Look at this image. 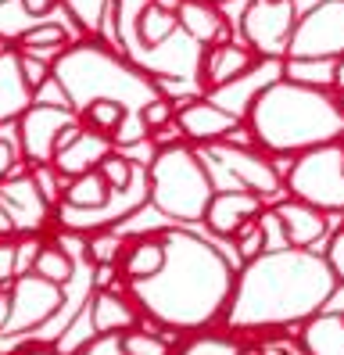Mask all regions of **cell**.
I'll return each instance as SVG.
<instances>
[{
	"mask_svg": "<svg viewBox=\"0 0 344 355\" xmlns=\"http://www.w3.org/2000/svg\"><path fill=\"white\" fill-rule=\"evenodd\" d=\"M155 230L165 241V266L147 280H126L129 298L165 330V338L219 327L233 295L237 266L223 255V248L180 223Z\"/></svg>",
	"mask_w": 344,
	"mask_h": 355,
	"instance_id": "1",
	"label": "cell"
},
{
	"mask_svg": "<svg viewBox=\"0 0 344 355\" xmlns=\"http://www.w3.org/2000/svg\"><path fill=\"white\" fill-rule=\"evenodd\" d=\"M337 277L319 248H276L237 266L233 295L223 327L248 334L298 330L309 316L327 305Z\"/></svg>",
	"mask_w": 344,
	"mask_h": 355,
	"instance_id": "2",
	"label": "cell"
},
{
	"mask_svg": "<svg viewBox=\"0 0 344 355\" xmlns=\"http://www.w3.org/2000/svg\"><path fill=\"white\" fill-rule=\"evenodd\" d=\"M251 144L273 158H294L301 151L344 140V104L334 90H319L280 76L255 97L244 119Z\"/></svg>",
	"mask_w": 344,
	"mask_h": 355,
	"instance_id": "3",
	"label": "cell"
},
{
	"mask_svg": "<svg viewBox=\"0 0 344 355\" xmlns=\"http://www.w3.org/2000/svg\"><path fill=\"white\" fill-rule=\"evenodd\" d=\"M54 83L64 94L69 108L83 112L86 104L101 97L126 104L129 112H140L144 104L162 97L158 76L140 69L126 51L115 47V40L108 44L104 36H79L72 40L64 54L54 61Z\"/></svg>",
	"mask_w": 344,
	"mask_h": 355,
	"instance_id": "4",
	"label": "cell"
},
{
	"mask_svg": "<svg viewBox=\"0 0 344 355\" xmlns=\"http://www.w3.org/2000/svg\"><path fill=\"white\" fill-rule=\"evenodd\" d=\"M215 191H219V183H215V173L205 162L201 148L187 140L155 148L147 162V205L162 219H172L180 226L201 223Z\"/></svg>",
	"mask_w": 344,
	"mask_h": 355,
	"instance_id": "5",
	"label": "cell"
},
{
	"mask_svg": "<svg viewBox=\"0 0 344 355\" xmlns=\"http://www.w3.org/2000/svg\"><path fill=\"white\" fill-rule=\"evenodd\" d=\"M284 187L291 198L309 201L327 216H344V140L294 155Z\"/></svg>",
	"mask_w": 344,
	"mask_h": 355,
	"instance_id": "6",
	"label": "cell"
},
{
	"mask_svg": "<svg viewBox=\"0 0 344 355\" xmlns=\"http://www.w3.org/2000/svg\"><path fill=\"white\" fill-rule=\"evenodd\" d=\"M201 155H205V162H219L226 176L233 180V187H244V191L258 194L266 205L287 194L280 165L273 162V155H266L251 140H219V144L201 148Z\"/></svg>",
	"mask_w": 344,
	"mask_h": 355,
	"instance_id": "7",
	"label": "cell"
},
{
	"mask_svg": "<svg viewBox=\"0 0 344 355\" xmlns=\"http://www.w3.org/2000/svg\"><path fill=\"white\" fill-rule=\"evenodd\" d=\"M8 287H11V323L0 334V355L26 345L29 330L54 320L64 305V287L40 273H22Z\"/></svg>",
	"mask_w": 344,
	"mask_h": 355,
	"instance_id": "8",
	"label": "cell"
},
{
	"mask_svg": "<svg viewBox=\"0 0 344 355\" xmlns=\"http://www.w3.org/2000/svg\"><path fill=\"white\" fill-rule=\"evenodd\" d=\"M298 15L294 0H248L237 18V33L258 58H287Z\"/></svg>",
	"mask_w": 344,
	"mask_h": 355,
	"instance_id": "9",
	"label": "cell"
},
{
	"mask_svg": "<svg viewBox=\"0 0 344 355\" xmlns=\"http://www.w3.org/2000/svg\"><path fill=\"white\" fill-rule=\"evenodd\" d=\"M72 122H79L76 108H69L64 101H54V97H36L29 108L18 115V122H15L18 148H22L26 165H47V162H54L58 137L69 130Z\"/></svg>",
	"mask_w": 344,
	"mask_h": 355,
	"instance_id": "10",
	"label": "cell"
},
{
	"mask_svg": "<svg viewBox=\"0 0 344 355\" xmlns=\"http://www.w3.org/2000/svg\"><path fill=\"white\" fill-rule=\"evenodd\" d=\"M344 54V0H316L298 15L287 58H341Z\"/></svg>",
	"mask_w": 344,
	"mask_h": 355,
	"instance_id": "11",
	"label": "cell"
},
{
	"mask_svg": "<svg viewBox=\"0 0 344 355\" xmlns=\"http://www.w3.org/2000/svg\"><path fill=\"white\" fill-rule=\"evenodd\" d=\"M176 126L183 140L194 144V148H208V144H219V140H251V137H241L248 130L244 119L219 108L208 94L176 97Z\"/></svg>",
	"mask_w": 344,
	"mask_h": 355,
	"instance_id": "12",
	"label": "cell"
},
{
	"mask_svg": "<svg viewBox=\"0 0 344 355\" xmlns=\"http://www.w3.org/2000/svg\"><path fill=\"white\" fill-rule=\"evenodd\" d=\"M0 205L15 219L18 237L22 234H43L47 223H54V205L43 198V191L36 187V180L29 173V165H22L18 173H11L0 183Z\"/></svg>",
	"mask_w": 344,
	"mask_h": 355,
	"instance_id": "13",
	"label": "cell"
},
{
	"mask_svg": "<svg viewBox=\"0 0 344 355\" xmlns=\"http://www.w3.org/2000/svg\"><path fill=\"white\" fill-rule=\"evenodd\" d=\"M266 212V201L244 191V187H219V191L212 194L208 208H205V226H208V234L212 237H219V241H233V234L241 226H248L251 219H258Z\"/></svg>",
	"mask_w": 344,
	"mask_h": 355,
	"instance_id": "14",
	"label": "cell"
},
{
	"mask_svg": "<svg viewBox=\"0 0 344 355\" xmlns=\"http://www.w3.org/2000/svg\"><path fill=\"white\" fill-rule=\"evenodd\" d=\"M280 76H284V58H258L255 69H248L244 76H237L233 83H223V87L205 90V94H208L215 104H219V108H226L230 115L248 119L255 97L262 94L269 83H276Z\"/></svg>",
	"mask_w": 344,
	"mask_h": 355,
	"instance_id": "15",
	"label": "cell"
},
{
	"mask_svg": "<svg viewBox=\"0 0 344 355\" xmlns=\"http://www.w3.org/2000/svg\"><path fill=\"white\" fill-rule=\"evenodd\" d=\"M269 208L276 212L280 226H284V237H287L291 248H319L322 241L330 237L334 216H327L322 208H316L309 201H298V198L284 194L280 201H273Z\"/></svg>",
	"mask_w": 344,
	"mask_h": 355,
	"instance_id": "16",
	"label": "cell"
},
{
	"mask_svg": "<svg viewBox=\"0 0 344 355\" xmlns=\"http://www.w3.org/2000/svg\"><path fill=\"white\" fill-rule=\"evenodd\" d=\"M258 65V54L244 44V40H223V44H212L201 51V87L215 90L223 83H233L237 76H244L248 69Z\"/></svg>",
	"mask_w": 344,
	"mask_h": 355,
	"instance_id": "17",
	"label": "cell"
},
{
	"mask_svg": "<svg viewBox=\"0 0 344 355\" xmlns=\"http://www.w3.org/2000/svg\"><path fill=\"white\" fill-rule=\"evenodd\" d=\"M86 305H90V327H94V334H126V330L140 327V316H144V312L137 309V302L129 298L126 280H122V287H104V291L90 287Z\"/></svg>",
	"mask_w": 344,
	"mask_h": 355,
	"instance_id": "18",
	"label": "cell"
},
{
	"mask_svg": "<svg viewBox=\"0 0 344 355\" xmlns=\"http://www.w3.org/2000/svg\"><path fill=\"white\" fill-rule=\"evenodd\" d=\"M36 101V90L29 87L26 72H22L18 47L0 44V126L18 122V115Z\"/></svg>",
	"mask_w": 344,
	"mask_h": 355,
	"instance_id": "19",
	"label": "cell"
},
{
	"mask_svg": "<svg viewBox=\"0 0 344 355\" xmlns=\"http://www.w3.org/2000/svg\"><path fill=\"white\" fill-rule=\"evenodd\" d=\"M176 15H180V29L201 47L233 40V26H230V18L223 15L219 4H208V0H183Z\"/></svg>",
	"mask_w": 344,
	"mask_h": 355,
	"instance_id": "20",
	"label": "cell"
},
{
	"mask_svg": "<svg viewBox=\"0 0 344 355\" xmlns=\"http://www.w3.org/2000/svg\"><path fill=\"white\" fill-rule=\"evenodd\" d=\"M112 148H115V144H112V137H108V133H97V130H90V126H79V137L69 144V148H61V151L54 155V169H58L64 180L83 176V173L97 169Z\"/></svg>",
	"mask_w": 344,
	"mask_h": 355,
	"instance_id": "21",
	"label": "cell"
},
{
	"mask_svg": "<svg viewBox=\"0 0 344 355\" xmlns=\"http://www.w3.org/2000/svg\"><path fill=\"white\" fill-rule=\"evenodd\" d=\"M180 33V15L162 8L158 0H150V4L137 15V33H133V47H129V58H144L150 51H158L162 44H169L172 36Z\"/></svg>",
	"mask_w": 344,
	"mask_h": 355,
	"instance_id": "22",
	"label": "cell"
},
{
	"mask_svg": "<svg viewBox=\"0 0 344 355\" xmlns=\"http://www.w3.org/2000/svg\"><path fill=\"white\" fill-rule=\"evenodd\" d=\"M294 341L309 355H344V312L319 309L294 330Z\"/></svg>",
	"mask_w": 344,
	"mask_h": 355,
	"instance_id": "23",
	"label": "cell"
},
{
	"mask_svg": "<svg viewBox=\"0 0 344 355\" xmlns=\"http://www.w3.org/2000/svg\"><path fill=\"white\" fill-rule=\"evenodd\" d=\"M165 266V241L158 230H147V234H133L126 241V252H122V280H147L155 277L158 269Z\"/></svg>",
	"mask_w": 344,
	"mask_h": 355,
	"instance_id": "24",
	"label": "cell"
},
{
	"mask_svg": "<svg viewBox=\"0 0 344 355\" xmlns=\"http://www.w3.org/2000/svg\"><path fill=\"white\" fill-rule=\"evenodd\" d=\"M72 40H79L72 26L58 22V18H43V22H36L29 33H22V36H18V44H15V47H18V51H26V54H40V58H47V61H58V58L64 54V47L72 44Z\"/></svg>",
	"mask_w": 344,
	"mask_h": 355,
	"instance_id": "25",
	"label": "cell"
},
{
	"mask_svg": "<svg viewBox=\"0 0 344 355\" xmlns=\"http://www.w3.org/2000/svg\"><path fill=\"white\" fill-rule=\"evenodd\" d=\"M61 201L69 205V208H79V212H94V208H104L108 201H112V187L104 183V176L97 169H90V173H83V176L64 180Z\"/></svg>",
	"mask_w": 344,
	"mask_h": 355,
	"instance_id": "26",
	"label": "cell"
},
{
	"mask_svg": "<svg viewBox=\"0 0 344 355\" xmlns=\"http://www.w3.org/2000/svg\"><path fill=\"white\" fill-rule=\"evenodd\" d=\"M244 345H248V338H241V334H233L219 323V327L190 334V338L176 348V355H241Z\"/></svg>",
	"mask_w": 344,
	"mask_h": 355,
	"instance_id": "27",
	"label": "cell"
},
{
	"mask_svg": "<svg viewBox=\"0 0 344 355\" xmlns=\"http://www.w3.org/2000/svg\"><path fill=\"white\" fill-rule=\"evenodd\" d=\"M76 36H104V22H112V0H61Z\"/></svg>",
	"mask_w": 344,
	"mask_h": 355,
	"instance_id": "28",
	"label": "cell"
},
{
	"mask_svg": "<svg viewBox=\"0 0 344 355\" xmlns=\"http://www.w3.org/2000/svg\"><path fill=\"white\" fill-rule=\"evenodd\" d=\"M284 76L294 83H305V87L334 90L337 58H284Z\"/></svg>",
	"mask_w": 344,
	"mask_h": 355,
	"instance_id": "29",
	"label": "cell"
},
{
	"mask_svg": "<svg viewBox=\"0 0 344 355\" xmlns=\"http://www.w3.org/2000/svg\"><path fill=\"white\" fill-rule=\"evenodd\" d=\"M76 269H79V262H76L69 252H64L61 244L43 241L40 259H36V269H33V273L47 277V280H54V284H61V287H69V284L76 280Z\"/></svg>",
	"mask_w": 344,
	"mask_h": 355,
	"instance_id": "30",
	"label": "cell"
},
{
	"mask_svg": "<svg viewBox=\"0 0 344 355\" xmlns=\"http://www.w3.org/2000/svg\"><path fill=\"white\" fill-rule=\"evenodd\" d=\"M126 234L122 230H94L86 234V262L90 266H119L122 262V252H126Z\"/></svg>",
	"mask_w": 344,
	"mask_h": 355,
	"instance_id": "31",
	"label": "cell"
},
{
	"mask_svg": "<svg viewBox=\"0 0 344 355\" xmlns=\"http://www.w3.org/2000/svg\"><path fill=\"white\" fill-rule=\"evenodd\" d=\"M36 22H43V18L29 15L26 4L22 0H0V44H18L22 33H29Z\"/></svg>",
	"mask_w": 344,
	"mask_h": 355,
	"instance_id": "32",
	"label": "cell"
},
{
	"mask_svg": "<svg viewBox=\"0 0 344 355\" xmlns=\"http://www.w3.org/2000/svg\"><path fill=\"white\" fill-rule=\"evenodd\" d=\"M126 112H129L126 104L101 97V101L86 104V108L79 112V122H83V126H90V130H97V133H108V137H112V133L119 130V122L126 119Z\"/></svg>",
	"mask_w": 344,
	"mask_h": 355,
	"instance_id": "33",
	"label": "cell"
},
{
	"mask_svg": "<svg viewBox=\"0 0 344 355\" xmlns=\"http://www.w3.org/2000/svg\"><path fill=\"white\" fill-rule=\"evenodd\" d=\"M97 173L104 176V183L112 187V191H126V187L133 183V176L140 173V162H133L126 151L112 148V151L104 155V162L97 165Z\"/></svg>",
	"mask_w": 344,
	"mask_h": 355,
	"instance_id": "34",
	"label": "cell"
},
{
	"mask_svg": "<svg viewBox=\"0 0 344 355\" xmlns=\"http://www.w3.org/2000/svg\"><path fill=\"white\" fill-rule=\"evenodd\" d=\"M122 345H126V352H129V355H176L165 334L144 330V327L126 330V334H122Z\"/></svg>",
	"mask_w": 344,
	"mask_h": 355,
	"instance_id": "35",
	"label": "cell"
},
{
	"mask_svg": "<svg viewBox=\"0 0 344 355\" xmlns=\"http://www.w3.org/2000/svg\"><path fill=\"white\" fill-rule=\"evenodd\" d=\"M233 248H237V259H241V262H248V259H255V255H262V252H266V230H262V216L251 219L248 226L237 230V234H233Z\"/></svg>",
	"mask_w": 344,
	"mask_h": 355,
	"instance_id": "36",
	"label": "cell"
},
{
	"mask_svg": "<svg viewBox=\"0 0 344 355\" xmlns=\"http://www.w3.org/2000/svg\"><path fill=\"white\" fill-rule=\"evenodd\" d=\"M26 158H22V148H18V133H15V122L11 126H0V183H4L11 173H18Z\"/></svg>",
	"mask_w": 344,
	"mask_h": 355,
	"instance_id": "37",
	"label": "cell"
},
{
	"mask_svg": "<svg viewBox=\"0 0 344 355\" xmlns=\"http://www.w3.org/2000/svg\"><path fill=\"white\" fill-rule=\"evenodd\" d=\"M147 137H150V130L144 126L140 112H126V119L119 122V130L112 133V144L119 151H129V148H137V144H144Z\"/></svg>",
	"mask_w": 344,
	"mask_h": 355,
	"instance_id": "38",
	"label": "cell"
},
{
	"mask_svg": "<svg viewBox=\"0 0 344 355\" xmlns=\"http://www.w3.org/2000/svg\"><path fill=\"white\" fill-rule=\"evenodd\" d=\"M18 58H22V72H26L29 87H33L36 94H40L43 87H51V79H54V61L40 58V54H26V51H18Z\"/></svg>",
	"mask_w": 344,
	"mask_h": 355,
	"instance_id": "39",
	"label": "cell"
},
{
	"mask_svg": "<svg viewBox=\"0 0 344 355\" xmlns=\"http://www.w3.org/2000/svg\"><path fill=\"white\" fill-rule=\"evenodd\" d=\"M40 248H43V237H40V234H22V237H15V277L33 273L36 259H40Z\"/></svg>",
	"mask_w": 344,
	"mask_h": 355,
	"instance_id": "40",
	"label": "cell"
},
{
	"mask_svg": "<svg viewBox=\"0 0 344 355\" xmlns=\"http://www.w3.org/2000/svg\"><path fill=\"white\" fill-rule=\"evenodd\" d=\"M29 173H33L36 187L43 191V198H47L51 205H58V201H61V191H64V176L54 169V162H47V165H29Z\"/></svg>",
	"mask_w": 344,
	"mask_h": 355,
	"instance_id": "41",
	"label": "cell"
},
{
	"mask_svg": "<svg viewBox=\"0 0 344 355\" xmlns=\"http://www.w3.org/2000/svg\"><path fill=\"white\" fill-rule=\"evenodd\" d=\"M140 119H144L147 130H162V126H169V122L176 119V101L162 94V97H155L150 104H144V108H140Z\"/></svg>",
	"mask_w": 344,
	"mask_h": 355,
	"instance_id": "42",
	"label": "cell"
},
{
	"mask_svg": "<svg viewBox=\"0 0 344 355\" xmlns=\"http://www.w3.org/2000/svg\"><path fill=\"white\" fill-rule=\"evenodd\" d=\"M322 259H327V266L334 269V277H337V284H344V226H337V230H330V237L322 241Z\"/></svg>",
	"mask_w": 344,
	"mask_h": 355,
	"instance_id": "43",
	"label": "cell"
},
{
	"mask_svg": "<svg viewBox=\"0 0 344 355\" xmlns=\"http://www.w3.org/2000/svg\"><path fill=\"white\" fill-rule=\"evenodd\" d=\"M72 355H129L122 345V334H94L83 348H76Z\"/></svg>",
	"mask_w": 344,
	"mask_h": 355,
	"instance_id": "44",
	"label": "cell"
},
{
	"mask_svg": "<svg viewBox=\"0 0 344 355\" xmlns=\"http://www.w3.org/2000/svg\"><path fill=\"white\" fill-rule=\"evenodd\" d=\"M54 244H61V248H64V252H69L76 262H83V259H86V234H79V230H64V226H58Z\"/></svg>",
	"mask_w": 344,
	"mask_h": 355,
	"instance_id": "45",
	"label": "cell"
},
{
	"mask_svg": "<svg viewBox=\"0 0 344 355\" xmlns=\"http://www.w3.org/2000/svg\"><path fill=\"white\" fill-rule=\"evenodd\" d=\"M262 230H266V252H276V248H287V237H284V226H280L276 212L266 205L262 212Z\"/></svg>",
	"mask_w": 344,
	"mask_h": 355,
	"instance_id": "46",
	"label": "cell"
},
{
	"mask_svg": "<svg viewBox=\"0 0 344 355\" xmlns=\"http://www.w3.org/2000/svg\"><path fill=\"white\" fill-rule=\"evenodd\" d=\"M119 277H122V269L119 266H90V287L94 291H104V287H119Z\"/></svg>",
	"mask_w": 344,
	"mask_h": 355,
	"instance_id": "47",
	"label": "cell"
},
{
	"mask_svg": "<svg viewBox=\"0 0 344 355\" xmlns=\"http://www.w3.org/2000/svg\"><path fill=\"white\" fill-rule=\"evenodd\" d=\"M15 280V241H0V287Z\"/></svg>",
	"mask_w": 344,
	"mask_h": 355,
	"instance_id": "48",
	"label": "cell"
},
{
	"mask_svg": "<svg viewBox=\"0 0 344 355\" xmlns=\"http://www.w3.org/2000/svg\"><path fill=\"white\" fill-rule=\"evenodd\" d=\"M22 4H26V11L36 15V18H51V11L61 8V0H22Z\"/></svg>",
	"mask_w": 344,
	"mask_h": 355,
	"instance_id": "49",
	"label": "cell"
},
{
	"mask_svg": "<svg viewBox=\"0 0 344 355\" xmlns=\"http://www.w3.org/2000/svg\"><path fill=\"white\" fill-rule=\"evenodd\" d=\"M8 323H11V287L4 284L0 287V334L8 330Z\"/></svg>",
	"mask_w": 344,
	"mask_h": 355,
	"instance_id": "50",
	"label": "cell"
},
{
	"mask_svg": "<svg viewBox=\"0 0 344 355\" xmlns=\"http://www.w3.org/2000/svg\"><path fill=\"white\" fill-rule=\"evenodd\" d=\"M18 237V230H15V219L8 216V208L0 205V241H15Z\"/></svg>",
	"mask_w": 344,
	"mask_h": 355,
	"instance_id": "51",
	"label": "cell"
},
{
	"mask_svg": "<svg viewBox=\"0 0 344 355\" xmlns=\"http://www.w3.org/2000/svg\"><path fill=\"white\" fill-rule=\"evenodd\" d=\"M15 355H64L58 345H33V348H22V352H15Z\"/></svg>",
	"mask_w": 344,
	"mask_h": 355,
	"instance_id": "52",
	"label": "cell"
},
{
	"mask_svg": "<svg viewBox=\"0 0 344 355\" xmlns=\"http://www.w3.org/2000/svg\"><path fill=\"white\" fill-rule=\"evenodd\" d=\"M334 94H344V54L337 58V76H334Z\"/></svg>",
	"mask_w": 344,
	"mask_h": 355,
	"instance_id": "53",
	"label": "cell"
},
{
	"mask_svg": "<svg viewBox=\"0 0 344 355\" xmlns=\"http://www.w3.org/2000/svg\"><path fill=\"white\" fill-rule=\"evenodd\" d=\"M287 355H309V352H305V348H301V345H298V341H294V345H291V352H287Z\"/></svg>",
	"mask_w": 344,
	"mask_h": 355,
	"instance_id": "54",
	"label": "cell"
},
{
	"mask_svg": "<svg viewBox=\"0 0 344 355\" xmlns=\"http://www.w3.org/2000/svg\"><path fill=\"white\" fill-rule=\"evenodd\" d=\"M241 355H258V345H244V352Z\"/></svg>",
	"mask_w": 344,
	"mask_h": 355,
	"instance_id": "55",
	"label": "cell"
},
{
	"mask_svg": "<svg viewBox=\"0 0 344 355\" xmlns=\"http://www.w3.org/2000/svg\"><path fill=\"white\" fill-rule=\"evenodd\" d=\"M208 4H219L223 8V4H230V0H208Z\"/></svg>",
	"mask_w": 344,
	"mask_h": 355,
	"instance_id": "56",
	"label": "cell"
},
{
	"mask_svg": "<svg viewBox=\"0 0 344 355\" xmlns=\"http://www.w3.org/2000/svg\"><path fill=\"white\" fill-rule=\"evenodd\" d=\"M337 97H341V104H344V94H337Z\"/></svg>",
	"mask_w": 344,
	"mask_h": 355,
	"instance_id": "57",
	"label": "cell"
}]
</instances>
